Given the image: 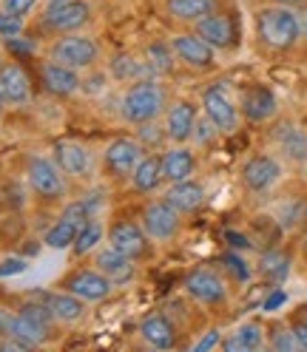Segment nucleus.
I'll list each match as a JSON object with an SVG mask.
<instances>
[{"mask_svg":"<svg viewBox=\"0 0 307 352\" xmlns=\"http://www.w3.org/2000/svg\"><path fill=\"white\" fill-rule=\"evenodd\" d=\"M271 346H273V349H282V352H296V349H301L299 341H296L293 327H290V329H288V327H276V329H273Z\"/></svg>","mask_w":307,"mask_h":352,"instance_id":"35","label":"nucleus"},{"mask_svg":"<svg viewBox=\"0 0 307 352\" xmlns=\"http://www.w3.org/2000/svg\"><path fill=\"white\" fill-rule=\"evenodd\" d=\"M43 82H46L49 91L54 94H74L80 88V77L74 69H69V65H60V63H46L43 65Z\"/></svg>","mask_w":307,"mask_h":352,"instance_id":"24","label":"nucleus"},{"mask_svg":"<svg viewBox=\"0 0 307 352\" xmlns=\"http://www.w3.org/2000/svg\"><path fill=\"white\" fill-rule=\"evenodd\" d=\"M40 298L49 304V310L54 313V318L63 321V324H74V321H80L85 316V301L80 296L69 293V290L65 293H49V296H40Z\"/></svg>","mask_w":307,"mask_h":352,"instance_id":"21","label":"nucleus"},{"mask_svg":"<svg viewBox=\"0 0 307 352\" xmlns=\"http://www.w3.org/2000/svg\"><path fill=\"white\" fill-rule=\"evenodd\" d=\"M165 202H168L173 210H180V213H191V210H196V208L205 202V188L196 185V182H191V179L173 182V188L165 193Z\"/></svg>","mask_w":307,"mask_h":352,"instance_id":"20","label":"nucleus"},{"mask_svg":"<svg viewBox=\"0 0 307 352\" xmlns=\"http://www.w3.org/2000/svg\"><path fill=\"white\" fill-rule=\"evenodd\" d=\"M293 333H296V341H299V346H301V349H307V324H304V321L293 324Z\"/></svg>","mask_w":307,"mask_h":352,"instance_id":"47","label":"nucleus"},{"mask_svg":"<svg viewBox=\"0 0 307 352\" xmlns=\"http://www.w3.org/2000/svg\"><path fill=\"white\" fill-rule=\"evenodd\" d=\"M0 91H3L6 102H14V105L29 102V97H32L29 77H26V72L20 69L17 63H9V65L0 69Z\"/></svg>","mask_w":307,"mask_h":352,"instance_id":"16","label":"nucleus"},{"mask_svg":"<svg viewBox=\"0 0 307 352\" xmlns=\"http://www.w3.org/2000/svg\"><path fill=\"white\" fill-rule=\"evenodd\" d=\"M0 102H3V91H0Z\"/></svg>","mask_w":307,"mask_h":352,"instance_id":"54","label":"nucleus"},{"mask_svg":"<svg viewBox=\"0 0 307 352\" xmlns=\"http://www.w3.org/2000/svg\"><path fill=\"white\" fill-rule=\"evenodd\" d=\"M173 49L162 46V43H154V46H148V65L151 72H160V74H168L173 69V57H171Z\"/></svg>","mask_w":307,"mask_h":352,"instance_id":"34","label":"nucleus"},{"mask_svg":"<svg viewBox=\"0 0 307 352\" xmlns=\"http://www.w3.org/2000/svg\"><path fill=\"white\" fill-rule=\"evenodd\" d=\"M205 105V117L219 128V131H233L239 125V114H236V105L233 100L222 91V88H211L202 97Z\"/></svg>","mask_w":307,"mask_h":352,"instance_id":"10","label":"nucleus"},{"mask_svg":"<svg viewBox=\"0 0 307 352\" xmlns=\"http://www.w3.org/2000/svg\"><path fill=\"white\" fill-rule=\"evenodd\" d=\"M276 114V97L268 85H253L245 91V117L253 122H265Z\"/></svg>","mask_w":307,"mask_h":352,"instance_id":"22","label":"nucleus"},{"mask_svg":"<svg viewBox=\"0 0 307 352\" xmlns=\"http://www.w3.org/2000/svg\"><path fill=\"white\" fill-rule=\"evenodd\" d=\"M140 137H142L148 145H157V142H162V134L157 131V125H148V122H142V128H140Z\"/></svg>","mask_w":307,"mask_h":352,"instance_id":"46","label":"nucleus"},{"mask_svg":"<svg viewBox=\"0 0 307 352\" xmlns=\"http://www.w3.org/2000/svg\"><path fill=\"white\" fill-rule=\"evenodd\" d=\"M262 346V327L259 324H242L233 333V338L225 341V349L228 352H251V349H259Z\"/></svg>","mask_w":307,"mask_h":352,"instance_id":"29","label":"nucleus"},{"mask_svg":"<svg viewBox=\"0 0 307 352\" xmlns=\"http://www.w3.org/2000/svg\"><path fill=\"white\" fill-rule=\"evenodd\" d=\"M6 333L9 336H17V338H23L34 346H40L43 341H49L52 336V324H43L37 318H29L23 313H17L14 318H6Z\"/></svg>","mask_w":307,"mask_h":352,"instance_id":"23","label":"nucleus"},{"mask_svg":"<svg viewBox=\"0 0 307 352\" xmlns=\"http://www.w3.org/2000/svg\"><path fill=\"white\" fill-rule=\"evenodd\" d=\"M54 160H57V168L63 173H69V176H85L92 168V153L85 151V145L80 142H69V140H63L54 145Z\"/></svg>","mask_w":307,"mask_h":352,"instance_id":"14","label":"nucleus"},{"mask_svg":"<svg viewBox=\"0 0 307 352\" xmlns=\"http://www.w3.org/2000/svg\"><path fill=\"white\" fill-rule=\"evenodd\" d=\"M282 176V165L273 157H253L242 168V182L251 190H268Z\"/></svg>","mask_w":307,"mask_h":352,"instance_id":"15","label":"nucleus"},{"mask_svg":"<svg viewBox=\"0 0 307 352\" xmlns=\"http://www.w3.org/2000/svg\"><path fill=\"white\" fill-rule=\"evenodd\" d=\"M185 293L191 298H196L200 304H222L228 290H225V281L219 278L213 270H193L185 278Z\"/></svg>","mask_w":307,"mask_h":352,"instance_id":"7","label":"nucleus"},{"mask_svg":"<svg viewBox=\"0 0 307 352\" xmlns=\"http://www.w3.org/2000/svg\"><path fill=\"white\" fill-rule=\"evenodd\" d=\"M290 270V258L288 253L282 250H268L265 256H262V273H265L271 281H282L284 276H288Z\"/></svg>","mask_w":307,"mask_h":352,"instance_id":"30","label":"nucleus"},{"mask_svg":"<svg viewBox=\"0 0 307 352\" xmlns=\"http://www.w3.org/2000/svg\"><path fill=\"white\" fill-rule=\"evenodd\" d=\"M34 3H37V0H3V9L9 14H20V17H23L26 12L34 9Z\"/></svg>","mask_w":307,"mask_h":352,"instance_id":"40","label":"nucleus"},{"mask_svg":"<svg viewBox=\"0 0 307 352\" xmlns=\"http://www.w3.org/2000/svg\"><path fill=\"white\" fill-rule=\"evenodd\" d=\"M97 270L112 281V284H125V281H131L134 278V258L131 256H125V253H120L117 248H105V250H100L97 253Z\"/></svg>","mask_w":307,"mask_h":352,"instance_id":"13","label":"nucleus"},{"mask_svg":"<svg viewBox=\"0 0 307 352\" xmlns=\"http://www.w3.org/2000/svg\"><path fill=\"white\" fill-rule=\"evenodd\" d=\"M6 46H9V52H14V54H32V52H34V43L20 40V34H17V37H6Z\"/></svg>","mask_w":307,"mask_h":352,"instance_id":"42","label":"nucleus"},{"mask_svg":"<svg viewBox=\"0 0 307 352\" xmlns=\"http://www.w3.org/2000/svg\"><path fill=\"white\" fill-rule=\"evenodd\" d=\"M276 140H279L282 151L288 153V157H293V160H304V157H307V137H304L301 128L284 122V125L276 131Z\"/></svg>","mask_w":307,"mask_h":352,"instance_id":"28","label":"nucleus"},{"mask_svg":"<svg viewBox=\"0 0 307 352\" xmlns=\"http://www.w3.org/2000/svg\"><path fill=\"white\" fill-rule=\"evenodd\" d=\"M256 29L259 37L268 43L271 49H290L299 40V17L288 9V6H268L262 9L256 17Z\"/></svg>","mask_w":307,"mask_h":352,"instance_id":"1","label":"nucleus"},{"mask_svg":"<svg viewBox=\"0 0 307 352\" xmlns=\"http://www.w3.org/2000/svg\"><path fill=\"white\" fill-rule=\"evenodd\" d=\"M162 105H165V91L157 82L142 80V82L131 85L125 91V97H123V117L128 122H151V120L160 117Z\"/></svg>","mask_w":307,"mask_h":352,"instance_id":"2","label":"nucleus"},{"mask_svg":"<svg viewBox=\"0 0 307 352\" xmlns=\"http://www.w3.org/2000/svg\"><path fill=\"white\" fill-rule=\"evenodd\" d=\"M49 57L60 65H69V69H89L97 60V43L92 37H80V34L60 37L52 46Z\"/></svg>","mask_w":307,"mask_h":352,"instance_id":"3","label":"nucleus"},{"mask_svg":"<svg viewBox=\"0 0 307 352\" xmlns=\"http://www.w3.org/2000/svg\"><path fill=\"white\" fill-rule=\"evenodd\" d=\"M145 239H148V233L134 222H117L112 230H108V245L117 248L125 256H131V258H137L148 250Z\"/></svg>","mask_w":307,"mask_h":352,"instance_id":"11","label":"nucleus"},{"mask_svg":"<svg viewBox=\"0 0 307 352\" xmlns=\"http://www.w3.org/2000/svg\"><path fill=\"white\" fill-rule=\"evenodd\" d=\"M63 287L69 293H74V296H80L83 301H103L108 293H112L114 284L108 281L100 270H77L63 281Z\"/></svg>","mask_w":307,"mask_h":352,"instance_id":"8","label":"nucleus"},{"mask_svg":"<svg viewBox=\"0 0 307 352\" xmlns=\"http://www.w3.org/2000/svg\"><path fill=\"white\" fill-rule=\"evenodd\" d=\"M304 253H307V239H304Z\"/></svg>","mask_w":307,"mask_h":352,"instance_id":"52","label":"nucleus"},{"mask_svg":"<svg viewBox=\"0 0 307 352\" xmlns=\"http://www.w3.org/2000/svg\"><path fill=\"white\" fill-rule=\"evenodd\" d=\"M3 333H6V318L0 316V336H3Z\"/></svg>","mask_w":307,"mask_h":352,"instance_id":"49","label":"nucleus"},{"mask_svg":"<svg viewBox=\"0 0 307 352\" xmlns=\"http://www.w3.org/2000/svg\"><path fill=\"white\" fill-rule=\"evenodd\" d=\"M213 131H219V128H216L211 120H202V122H196V125H193V137L200 140V142H208V140L213 137Z\"/></svg>","mask_w":307,"mask_h":352,"instance_id":"43","label":"nucleus"},{"mask_svg":"<svg viewBox=\"0 0 307 352\" xmlns=\"http://www.w3.org/2000/svg\"><path fill=\"white\" fill-rule=\"evenodd\" d=\"M112 72H114L117 80H131V77H140V74L151 72V65L148 63H140L134 57H128V54H123V57H117L112 63Z\"/></svg>","mask_w":307,"mask_h":352,"instance_id":"33","label":"nucleus"},{"mask_svg":"<svg viewBox=\"0 0 307 352\" xmlns=\"http://www.w3.org/2000/svg\"><path fill=\"white\" fill-rule=\"evenodd\" d=\"M168 14L177 20H202L208 14H213L216 0H168Z\"/></svg>","mask_w":307,"mask_h":352,"instance_id":"27","label":"nucleus"},{"mask_svg":"<svg viewBox=\"0 0 307 352\" xmlns=\"http://www.w3.org/2000/svg\"><path fill=\"white\" fill-rule=\"evenodd\" d=\"M173 54H177L182 63L193 65V69H208L213 63V46L205 43L200 34H180L173 37Z\"/></svg>","mask_w":307,"mask_h":352,"instance_id":"12","label":"nucleus"},{"mask_svg":"<svg viewBox=\"0 0 307 352\" xmlns=\"http://www.w3.org/2000/svg\"><path fill=\"white\" fill-rule=\"evenodd\" d=\"M282 3H288V6H293V3H304V0H282Z\"/></svg>","mask_w":307,"mask_h":352,"instance_id":"51","label":"nucleus"},{"mask_svg":"<svg viewBox=\"0 0 307 352\" xmlns=\"http://www.w3.org/2000/svg\"><path fill=\"white\" fill-rule=\"evenodd\" d=\"M216 344H219V329H208V333L193 344V349H196V352H205V349H213Z\"/></svg>","mask_w":307,"mask_h":352,"instance_id":"45","label":"nucleus"},{"mask_svg":"<svg viewBox=\"0 0 307 352\" xmlns=\"http://www.w3.org/2000/svg\"><path fill=\"white\" fill-rule=\"evenodd\" d=\"M196 34L205 43H211L213 49H228L233 43V23L228 14H208L196 20Z\"/></svg>","mask_w":307,"mask_h":352,"instance_id":"17","label":"nucleus"},{"mask_svg":"<svg viewBox=\"0 0 307 352\" xmlns=\"http://www.w3.org/2000/svg\"><path fill=\"white\" fill-rule=\"evenodd\" d=\"M193 168H196V160H193V153L185 151V148H173L162 157V176L168 182L188 179V176L193 173Z\"/></svg>","mask_w":307,"mask_h":352,"instance_id":"25","label":"nucleus"},{"mask_svg":"<svg viewBox=\"0 0 307 352\" xmlns=\"http://www.w3.org/2000/svg\"><path fill=\"white\" fill-rule=\"evenodd\" d=\"M140 160H142V145L137 140L120 137L114 142H108L105 148V168L114 176H131L134 168L140 165Z\"/></svg>","mask_w":307,"mask_h":352,"instance_id":"5","label":"nucleus"},{"mask_svg":"<svg viewBox=\"0 0 307 352\" xmlns=\"http://www.w3.org/2000/svg\"><path fill=\"white\" fill-rule=\"evenodd\" d=\"M193 125H196V108L191 102H173L168 108V120H165V134L171 140H188L193 134Z\"/></svg>","mask_w":307,"mask_h":352,"instance_id":"19","label":"nucleus"},{"mask_svg":"<svg viewBox=\"0 0 307 352\" xmlns=\"http://www.w3.org/2000/svg\"><path fill=\"white\" fill-rule=\"evenodd\" d=\"M60 219H65V222H72V225L83 228L85 222H92V208L85 205V202H72L69 208L63 210V216H60Z\"/></svg>","mask_w":307,"mask_h":352,"instance_id":"36","label":"nucleus"},{"mask_svg":"<svg viewBox=\"0 0 307 352\" xmlns=\"http://www.w3.org/2000/svg\"><path fill=\"white\" fill-rule=\"evenodd\" d=\"M29 185L34 193L43 196V199H57V196L65 193V182L60 176V168L43 157H34L29 162Z\"/></svg>","mask_w":307,"mask_h":352,"instance_id":"6","label":"nucleus"},{"mask_svg":"<svg viewBox=\"0 0 307 352\" xmlns=\"http://www.w3.org/2000/svg\"><path fill=\"white\" fill-rule=\"evenodd\" d=\"M52 3H63V0H52Z\"/></svg>","mask_w":307,"mask_h":352,"instance_id":"53","label":"nucleus"},{"mask_svg":"<svg viewBox=\"0 0 307 352\" xmlns=\"http://www.w3.org/2000/svg\"><path fill=\"white\" fill-rule=\"evenodd\" d=\"M26 270V258H3L0 261V278L3 276H17Z\"/></svg>","mask_w":307,"mask_h":352,"instance_id":"39","label":"nucleus"},{"mask_svg":"<svg viewBox=\"0 0 307 352\" xmlns=\"http://www.w3.org/2000/svg\"><path fill=\"white\" fill-rule=\"evenodd\" d=\"M225 236L231 239V245H233V248H251V245H248V239H242L239 233H225Z\"/></svg>","mask_w":307,"mask_h":352,"instance_id":"48","label":"nucleus"},{"mask_svg":"<svg viewBox=\"0 0 307 352\" xmlns=\"http://www.w3.org/2000/svg\"><path fill=\"white\" fill-rule=\"evenodd\" d=\"M162 179H165V176H162V160L160 157L140 160V165L134 168V173H131V182H134V188L142 190V193L154 190Z\"/></svg>","mask_w":307,"mask_h":352,"instance_id":"26","label":"nucleus"},{"mask_svg":"<svg viewBox=\"0 0 307 352\" xmlns=\"http://www.w3.org/2000/svg\"><path fill=\"white\" fill-rule=\"evenodd\" d=\"M140 336H142L145 344H151L154 349H168V346H173V338H177V333H173V324H171L162 313L145 316L142 324H140Z\"/></svg>","mask_w":307,"mask_h":352,"instance_id":"18","label":"nucleus"},{"mask_svg":"<svg viewBox=\"0 0 307 352\" xmlns=\"http://www.w3.org/2000/svg\"><path fill=\"white\" fill-rule=\"evenodd\" d=\"M20 32H23V17L9 12L0 14V37H17Z\"/></svg>","mask_w":307,"mask_h":352,"instance_id":"37","label":"nucleus"},{"mask_svg":"<svg viewBox=\"0 0 307 352\" xmlns=\"http://www.w3.org/2000/svg\"><path fill=\"white\" fill-rule=\"evenodd\" d=\"M77 225L72 222H65V219H60V222L46 233V245L54 248V250H65V248H72L74 245V239H77Z\"/></svg>","mask_w":307,"mask_h":352,"instance_id":"31","label":"nucleus"},{"mask_svg":"<svg viewBox=\"0 0 307 352\" xmlns=\"http://www.w3.org/2000/svg\"><path fill=\"white\" fill-rule=\"evenodd\" d=\"M301 321H304V324H307V304H304V307H301Z\"/></svg>","mask_w":307,"mask_h":352,"instance_id":"50","label":"nucleus"},{"mask_svg":"<svg viewBox=\"0 0 307 352\" xmlns=\"http://www.w3.org/2000/svg\"><path fill=\"white\" fill-rule=\"evenodd\" d=\"M225 264H228V270H231L239 281H248V278H251V267H248V264H245L242 258H239V256L228 253V256H225Z\"/></svg>","mask_w":307,"mask_h":352,"instance_id":"38","label":"nucleus"},{"mask_svg":"<svg viewBox=\"0 0 307 352\" xmlns=\"http://www.w3.org/2000/svg\"><path fill=\"white\" fill-rule=\"evenodd\" d=\"M85 20H89V6L83 0H63L46 9V26L54 32H74L85 26Z\"/></svg>","mask_w":307,"mask_h":352,"instance_id":"9","label":"nucleus"},{"mask_svg":"<svg viewBox=\"0 0 307 352\" xmlns=\"http://www.w3.org/2000/svg\"><path fill=\"white\" fill-rule=\"evenodd\" d=\"M100 241H103V225L92 219V222H85V225L77 230V239H74V245H72V248H74V253L83 256V253L94 250Z\"/></svg>","mask_w":307,"mask_h":352,"instance_id":"32","label":"nucleus"},{"mask_svg":"<svg viewBox=\"0 0 307 352\" xmlns=\"http://www.w3.org/2000/svg\"><path fill=\"white\" fill-rule=\"evenodd\" d=\"M0 349H3V352H23V349H34V344L12 336V338H6V341H0Z\"/></svg>","mask_w":307,"mask_h":352,"instance_id":"44","label":"nucleus"},{"mask_svg":"<svg viewBox=\"0 0 307 352\" xmlns=\"http://www.w3.org/2000/svg\"><path fill=\"white\" fill-rule=\"evenodd\" d=\"M142 230L151 239H171L180 230V210H173L168 202H151L142 210Z\"/></svg>","mask_w":307,"mask_h":352,"instance_id":"4","label":"nucleus"},{"mask_svg":"<svg viewBox=\"0 0 307 352\" xmlns=\"http://www.w3.org/2000/svg\"><path fill=\"white\" fill-rule=\"evenodd\" d=\"M284 301H288V293L276 287V290H273V293H271L265 301H262V310H265V313H273V310H279V307H282Z\"/></svg>","mask_w":307,"mask_h":352,"instance_id":"41","label":"nucleus"}]
</instances>
